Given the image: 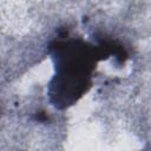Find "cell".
<instances>
[{"instance_id":"obj_1","label":"cell","mask_w":151,"mask_h":151,"mask_svg":"<svg viewBox=\"0 0 151 151\" xmlns=\"http://www.w3.org/2000/svg\"><path fill=\"white\" fill-rule=\"evenodd\" d=\"M55 76L51 84V96L55 105L74 103L90 85L94 65L93 50L81 41L58 44L54 52Z\"/></svg>"}]
</instances>
